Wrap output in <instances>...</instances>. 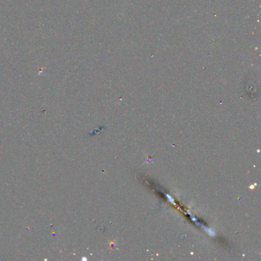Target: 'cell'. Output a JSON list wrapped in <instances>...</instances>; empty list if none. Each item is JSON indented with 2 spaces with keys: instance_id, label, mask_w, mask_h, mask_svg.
I'll return each instance as SVG.
<instances>
[{
  "instance_id": "obj_1",
  "label": "cell",
  "mask_w": 261,
  "mask_h": 261,
  "mask_svg": "<svg viewBox=\"0 0 261 261\" xmlns=\"http://www.w3.org/2000/svg\"><path fill=\"white\" fill-rule=\"evenodd\" d=\"M205 231H207V232L208 233V234H209L210 236H211V237L215 236V233H214L212 230H211V229H206Z\"/></svg>"
},
{
  "instance_id": "obj_2",
  "label": "cell",
  "mask_w": 261,
  "mask_h": 261,
  "mask_svg": "<svg viewBox=\"0 0 261 261\" xmlns=\"http://www.w3.org/2000/svg\"><path fill=\"white\" fill-rule=\"evenodd\" d=\"M166 196H167V197L169 198V201H170V202H172L173 204H175V202H174V199H173L172 197H171V196H169V195H166Z\"/></svg>"
}]
</instances>
